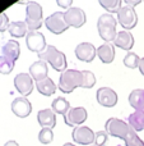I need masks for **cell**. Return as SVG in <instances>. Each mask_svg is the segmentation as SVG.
Instances as JSON below:
<instances>
[{
	"mask_svg": "<svg viewBox=\"0 0 144 146\" xmlns=\"http://www.w3.org/2000/svg\"><path fill=\"white\" fill-rule=\"evenodd\" d=\"M105 131L112 137L124 140L126 146H144L143 140L137 132L129 126V123L119 118H110L105 124Z\"/></svg>",
	"mask_w": 144,
	"mask_h": 146,
	"instance_id": "obj_1",
	"label": "cell"
},
{
	"mask_svg": "<svg viewBox=\"0 0 144 146\" xmlns=\"http://www.w3.org/2000/svg\"><path fill=\"white\" fill-rule=\"evenodd\" d=\"M38 58H40V60H43V62H46V63H48L58 72L63 73L68 69V60H66L65 54H64L63 51L58 50L54 45L46 46L45 50L38 54Z\"/></svg>",
	"mask_w": 144,
	"mask_h": 146,
	"instance_id": "obj_2",
	"label": "cell"
},
{
	"mask_svg": "<svg viewBox=\"0 0 144 146\" xmlns=\"http://www.w3.org/2000/svg\"><path fill=\"white\" fill-rule=\"evenodd\" d=\"M116 26L117 19L110 13H105V14L99 15L97 19V30H98V35L106 42H114L115 37H116Z\"/></svg>",
	"mask_w": 144,
	"mask_h": 146,
	"instance_id": "obj_3",
	"label": "cell"
},
{
	"mask_svg": "<svg viewBox=\"0 0 144 146\" xmlns=\"http://www.w3.org/2000/svg\"><path fill=\"white\" fill-rule=\"evenodd\" d=\"M82 87V71L66 69L59 78V90L64 94H71L75 88Z\"/></svg>",
	"mask_w": 144,
	"mask_h": 146,
	"instance_id": "obj_4",
	"label": "cell"
},
{
	"mask_svg": "<svg viewBox=\"0 0 144 146\" xmlns=\"http://www.w3.org/2000/svg\"><path fill=\"white\" fill-rule=\"evenodd\" d=\"M26 25L28 31H38L42 27L43 9L37 1H28L26 5Z\"/></svg>",
	"mask_w": 144,
	"mask_h": 146,
	"instance_id": "obj_5",
	"label": "cell"
},
{
	"mask_svg": "<svg viewBox=\"0 0 144 146\" xmlns=\"http://www.w3.org/2000/svg\"><path fill=\"white\" fill-rule=\"evenodd\" d=\"M116 19L122 26V28H125V31H129V30H133L137 26L138 14L135 12L134 7L125 5V7H121V9L117 12Z\"/></svg>",
	"mask_w": 144,
	"mask_h": 146,
	"instance_id": "obj_6",
	"label": "cell"
},
{
	"mask_svg": "<svg viewBox=\"0 0 144 146\" xmlns=\"http://www.w3.org/2000/svg\"><path fill=\"white\" fill-rule=\"evenodd\" d=\"M45 26L54 35H61L69 28V26L65 22V18H64V13L61 12H55L48 15L45 19Z\"/></svg>",
	"mask_w": 144,
	"mask_h": 146,
	"instance_id": "obj_7",
	"label": "cell"
},
{
	"mask_svg": "<svg viewBox=\"0 0 144 146\" xmlns=\"http://www.w3.org/2000/svg\"><path fill=\"white\" fill-rule=\"evenodd\" d=\"M64 18L65 22L69 27H74V28H81L84 23L87 22V15L82 8L78 7H71L68 10L64 12Z\"/></svg>",
	"mask_w": 144,
	"mask_h": 146,
	"instance_id": "obj_8",
	"label": "cell"
},
{
	"mask_svg": "<svg viewBox=\"0 0 144 146\" xmlns=\"http://www.w3.org/2000/svg\"><path fill=\"white\" fill-rule=\"evenodd\" d=\"M26 44H27L28 50L37 54L42 53L47 46L43 33L38 32V31H29L26 36Z\"/></svg>",
	"mask_w": 144,
	"mask_h": 146,
	"instance_id": "obj_9",
	"label": "cell"
},
{
	"mask_svg": "<svg viewBox=\"0 0 144 146\" xmlns=\"http://www.w3.org/2000/svg\"><path fill=\"white\" fill-rule=\"evenodd\" d=\"M94 133L89 127L87 126H78L73 129V133H71V137H73V141L75 144L79 145H92L94 144Z\"/></svg>",
	"mask_w": 144,
	"mask_h": 146,
	"instance_id": "obj_10",
	"label": "cell"
},
{
	"mask_svg": "<svg viewBox=\"0 0 144 146\" xmlns=\"http://www.w3.org/2000/svg\"><path fill=\"white\" fill-rule=\"evenodd\" d=\"M87 117H88V113H87L86 108L75 106V108H70V110L64 117V121L70 127H78L87 121Z\"/></svg>",
	"mask_w": 144,
	"mask_h": 146,
	"instance_id": "obj_11",
	"label": "cell"
},
{
	"mask_svg": "<svg viewBox=\"0 0 144 146\" xmlns=\"http://www.w3.org/2000/svg\"><path fill=\"white\" fill-rule=\"evenodd\" d=\"M14 86L22 96H28L33 91V78L29 73H18L14 77Z\"/></svg>",
	"mask_w": 144,
	"mask_h": 146,
	"instance_id": "obj_12",
	"label": "cell"
},
{
	"mask_svg": "<svg viewBox=\"0 0 144 146\" xmlns=\"http://www.w3.org/2000/svg\"><path fill=\"white\" fill-rule=\"evenodd\" d=\"M97 101L99 105L105 106V108H112L117 104V94L115 90L110 87H101L97 90L96 94Z\"/></svg>",
	"mask_w": 144,
	"mask_h": 146,
	"instance_id": "obj_13",
	"label": "cell"
},
{
	"mask_svg": "<svg viewBox=\"0 0 144 146\" xmlns=\"http://www.w3.org/2000/svg\"><path fill=\"white\" fill-rule=\"evenodd\" d=\"M97 55V49L92 42H81L75 48V56L82 62L91 63Z\"/></svg>",
	"mask_w": 144,
	"mask_h": 146,
	"instance_id": "obj_14",
	"label": "cell"
},
{
	"mask_svg": "<svg viewBox=\"0 0 144 146\" xmlns=\"http://www.w3.org/2000/svg\"><path fill=\"white\" fill-rule=\"evenodd\" d=\"M12 111L19 118H26L31 114L32 111V104L28 99H26L24 96L22 98H15L12 101V105H10Z\"/></svg>",
	"mask_w": 144,
	"mask_h": 146,
	"instance_id": "obj_15",
	"label": "cell"
},
{
	"mask_svg": "<svg viewBox=\"0 0 144 146\" xmlns=\"http://www.w3.org/2000/svg\"><path fill=\"white\" fill-rule=\"evenodd\" d=\"M37 122L42 128H51L56 126V113L50 108L41 109L37 113Z\"/></svg>",
	"mask_w": 144,
	"mask_h": 146,
	"instance_id": "obj_16",
	"label": "cell"
},
{
	"mask_svg": "<svg viewBox=\"0 0 144 146\" xmlns=\"http://www.w3.org/2000/svg\"><path fill=\"white\" fill-rule=\"evenodd\" d=\"M134 44H135L134 36H133L129 31H125V30L117 32L116 37H115V40H114V45L116 46V48H120V49H122V50H126L128 53L133 49Z\"/></svg>",
	"mask_w": 144,
	"mask_h": 146,
	"instance_id": "obj_17",
	"label": "cell"
},
{
	"mask_svg": "<svg viewBox=\"0 0 144 146\" xmlns=\"http://www.w3.org/2000/svg\"><path fill=\"white\" fill-rule=\"evenodd\" d=\"M29 74L33 80L37 82V81H41V80H45L47 78V74H48V67H47V63L43 60H36L35 63L31 64L29 67Z\"/></svg>",
	"mask_w": 144,
	"mask_h": 146,
	"instance_id": "obj_18",
	"label": "cell"
},
{
	"mask_svg": "<svg viewBox=\"0 0 144 146\" xmlns=\"http://www.w3.org/2000/svg\"><path fill=\"white\" fill-rule=\"evenodd\" d=\"M97 56L105 64H110L115 59V46L112 44L105 42L97 48Z\"/></svg>",
	"mask_w": 144,
	"mask_h": 146,
	"instance_id": "obj_19",
	"label": "cell"
},
{
	"mask_svg": "<svg viewBox=\"0 0 144 146\" xmlns=\"http://www.w3.org/2000/svg\"><path fill=\"white\" fill-rule=\"evenodd\" d=\"M1 55L5 58L10 59V60L15 62L18 60L20 55V48H19V42L17 40H9L1 49Z\"/></svg>",
	"mask_w": 144,
	"mask_h": 146,
	"instance_id": "obj_20",
	"label": "cell"
},
{
	"mask_svg": "<svg viewBox=\"0 0 144 146\" xmlns=\"http://www.w3.org/2000/svg\"><path fill=\"white\" fill-rule=\"evenodd\" d=\"M36 88L37 91L43 96H51L55 94V91L58 90L55 82H54L51 78H45V80H41L36 82Z\"/></svg>",
	"mask_w": 144,
	"mask_h": 146,
	"instance_id": "obj_21",
	"label": "cell"
},
{
	"mask_svg": "<svg viewBox=\"0 0 144 146\" xmlns=\"http://www.w3.org/2000/svg\"><path fill=\"white\" fill-rule=\"evenodd\" d=\"M8 31H9L10 36L15 37V38L24 37V36H27V33L29 32L24 21H14V22H10Z\"/></svg>",
	"mask_w": 144,
	"mask_h": 146,
	"instance_id": "obj_22",
	"label": "cell"
},
{
	"mask_svg": "<svg viewBox=\"0 0 144 146\" xmlns=\"http://www.w3.org/2000/svg\"><path fill=\"white\" fill-rule=\"evenodd\" d=\"M129 104L135 110H144V90L135 88L129 94Z\"/></svg>",
	"mask_w": 144,
	"mask_h": 146,
	"instance_id": "obj_23",
	"label": "cell"
},
{
	"mask_svg": "<svg viewBox=\"0 0 144 146\" xmlns=\"http://www.w3.org/2000/svg\"><path fill=\"white\" fill-rule=\"evenodd\" d=\"M129 126L134 129L135 132H139L144 129V110H135L132 113L128 118Z\"/></svg>",
	"mask_w": 144,
	"mask_h": 146,
	"instance_id": "obj_24",
	"label": "cell"
},
{
	"mask_svg": "<svg viewBox=\"0 0 144 146\" xmlns=\"http://www.w3.org/2000/svg\"><path fill=\"white\" fill-rule=\"evenodd\" d=\"M51 109H52L56 114H60V115L65 117L66 113L70 110V104H69V101L66 100L65 98L59 96V98H56L55 100L52 101V104H51Z\"/></svg>",
	"mask_w": 144,
	"mask_h": 146,
	"instance_id": "obj_25",
	"label": "cell"
},
{
	"mask_svg": "<svg viewBox=\"0 0 144 146\" xmlns=\"http://www.w3.org/2000/svg\"><path fill=\"white\" fill-rule=\"evenodd\" d=\"M99 5L107 10L110 14L116 13L121 9V0H98Z\"/></svg>",
	"mask_w": 144,
	"mask_h": 146,
	"instance_id": "obj_26",
	"label": "cell"
},
{
	"mask_svg": "<svg viewBox=\"0 0 144 146\" xmlns=\"http://www.w3.org/2000/svg\"><path fill=\"white\" fill-rule=\"evenodd\" d=\"M96 85V76L91 71H82V88H92Z\"/></svg>",
	"mask_w": 144,
	"mask_h": 146,
	"instance_id": "obj_27",
	"label": "cell"
},
{
	"mask_svg": "<svg viewBox=\"0 0 144 146\" xmlns=\"http://www.w3.org/2000/svg\"><path fill=\"white\" fill-rule=\"evenodd\" d=\"M139 63H140V58L138 56V54L133 53V51H129L124 58V66L128 67V68H130V69L138 68V67H139Z\"/></svg>",
	"mask_w": 144,
	"mask_h": 146,
	"instance_id": "obj_28",
	"label": "cell"
},
{
	"mask_svg": "<svg viewBox=\"0 0 144 146\" xmlns=\"http://www.w3.org/2000/svg\"><path fill=\"white\" fill-rule=\"evenodd\" d=\"M14 63L15 62L0 55V73L1 74H9L14 69Z\"/></svg>",
	"mask_w": 144,
	"mask_h": 146,
	"instance_id": "obj_29",
	"label": "cell"
},
{
	"mask_svg": "<svg viewBox=\"0 0 144 146\" xmlns=\"http://www.w3.org/2000/svg\"><path fill=\"white\" fill-rule=\"evenodd\" d=\"M54 140V132L51 128H42L38 133V141L43 145H47L52 142Z\"/></svg>",
	"mask_w": 144,
	"mask_h": 146,
	"instance_id": "obj_30",
	"label": "cell"
},
{
	"mask_svg": "<svg viewBox=\"0 0 144 146\" xmlns=\"http://www.w3.org/2000/svg\"><path fill=\"white\" fill-rule=\"evenodd\" d=\"M107 132L106 131H98L94 136V146H106L107 142Z\"/></svg>",
	"mask_w": 144,
	"mask_h": 146,
	"instance_id": "obj_31",
	"label": "cell"
},
{
	"mask_svg": "<svg viewBox=\"0 0 144 146\" xmlns=\"http://www.w3.org/2000/svg\"><path fill=\"white\" fill-rule=\"evenodd\" d=\"M9 18L5 13H0V32H5L9 28Z\"/></svg>",
	"mask_w": 144,
	"mask_h": 146,
	"instance_id": "obj_32",
	"label": "cell"
},
{
	"mask_svg": "<svg viewBox=\"0 0 144 146\" xmlns=\"http://www.w3.org/2000/svg\"><path fill=\"white\" fill-rule=\"evenodd\" d=\"M56 4L60 8L68 10L69 8H71V4H73V0H56Z\"/></svg>",
	"mask_w": 144,
	"mask_h": 146,
	"instance_id": "obj_33",
	"label": "cell"
},
{
	"mask_svg": "<svg viewBox=\"0 0 144 146\" xmlns=\"http://www.w3.org/2000/svg\"><path fill=\"white\" fill-rule=\"evenodd\" d=\"M125 4L126 5H130V7H137L138 4L142 3V0H124Z\"/></svg>",
	"mask_w": 144,
	"mask_h": 146,
	"instance_id": "obj_34",
	"label": "cell"
},
{
	"mask_svg": "<svg viewBox=\"0 0 144 146\" xmlns=\"http://www.w3.org/2000/svg\"><path fill=\"white\" fill-rule=\"evenodd\" d=\"M139 72L142 73V74L144 76V58H140V63H139Z\"/></svg>",
	"mask_w": 144,
	"mask_h": 146,
	"instance_id": "obj_35",
	"label": "cell"
},
{
	"mask_svg": "<svg viewBox=\"0 0 144 146\" xmlns=\"http://www.w3.org/2000/svg\"><path fill=\"white\" fill-rule=\"evenodd\" d=\"M4 146H19V144L17 141H14V140H9V141L5 142Z\"/></svg>",
	"mask_w": 144,
	"mask_h": 146,
	"instance_id": "obj_36",
	"label": "cell"
},
{
	"mask_svg": "<svg viewBox=\"0 0 144 146\" xmlns=\"http://www.w3.org/2000/svg\"><path fill=\"white\" fill-rule=\"evenodd\" d=\"M63 146H75L74 144H71V142H66V144H64Z\"/></svg>",
	"mask_w": 144,
	"mask_h": 146,
	"instance_id": "obj_37",
	"label": "cell"
},
{
	"mask_svg": "<svg viewBox=\"0 0 144 146\" xmlns=\"http://www.w3.org/2000/svg\"><path fill=\"white\" fill-rule=\"evenodd\" d=\"M92 146H94V145H92Z\"/></svg>",
	"mask_w": 144,
	"mask_h": 146,
	"instance_id": "obj_38",
	"label": "cell"
}]
</instances>
